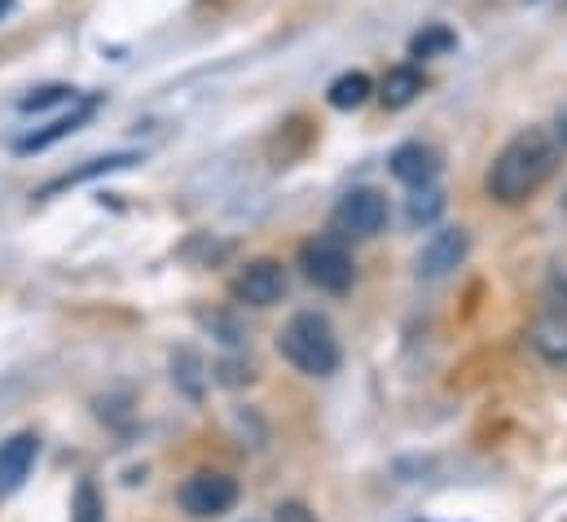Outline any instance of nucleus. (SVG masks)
I'll return each instance as SVG.
<instances>
[{
	"mask_svg": "<svg viewBox=\"0 0 567 522\" xmlns=\"http://www.w3.org/2000/svg\"><path fill=\"white\" fill-rule=\"evenodd\" d=\"M555 167H559V140L550 132L528 128L502 145V154L484 176V189L493 202L515 207V202H528L555 176Z\"/></svg>",
	"mask_w": 567,
	"mask_h": 522,
	"instance_id": "obj_1",
	"label": "nucleus"
},
{
	"mask_svg": "<svg viewBox=\"0 0 567 522\" xmlns=\"http://www.w3.org/2000/svg\"><path fill=\"white\" fill-rule=\"evenodd\" d=\"M278 347H282L286 361H290L299 374H308V378H326V374L339 369V338H334L330 321L317 316V312L290 316L282 338H278Z\"/></svg>",
	"mask_w": 567,
	"mask_h": 522,
	"instance_id": "obj_2",
	"label": "nucleus"
},
{
	"mask_svg": "<svg viewBox=\"0 0 567 522\" xmlns=\"http://www.w3.org/2000/svg\"><path fill=\"white\" fill-rule=\"evenodd\" d=\"M299 268H303V276H308L317 290H330V294H343V290L352 285V276H357L352 255H348L343 242H334V238L308 242V247L299 251Z\"/></svg>",
	"mask_w": 567,
	"mask_h": 522,
	"instance_id": "obj_3",
	"label": "nucleus"
},
{
	"mask_svg": "<svg viewBox=\"0 0 567 522\" xmlns=\"http://www.w3.org/2000/svg\"><path fill=\"white\" fill-rule=\"evenodd\" d=\"M334 233L339 238H374V233H383V225H388V198L379 194V189H352L339 207H334Z\"/></svg>",
	"mask_w": 567,
	"mask_h": 522,
	"instance_id": "obj_4",
	"label": "nucleus"
},
{
	"mask_svg": "<svg viewBox=\"0 0 567 522\" xmlns=\"http://www.w3.org/2000/svg\"><path fill=\"white\" fill-rule=\"evenodd\" d=\"M181 510L194 514V519H216L225 510H234L238 501V483L229 474H216V470H203V474H189L181 483Z\"/></svg>",
	"mask_w": 567,
	"mask_h": 522,
	"instance_id": "obj_5",
	"label": "nucleus"
},
{
	"mask_svg": "<svg viewBox=\"0 0 567 522\" xmlns=\"http://www.w3.org/2000/svg\"><path fill=\"white\" fill-rule=\"evenodd\" d=\"M234 299L247 303V307H274L286 294V272L278 260H256L247 263L238 276H234Z\"/></svg>",
	"mask_w": 567,
	"mask_h": 522,
	"instance_id": "obj_6",
	"label": "nucleus"
},
{
	"mask_svg": "<svg viewBox=\"0 0 567 522\" xmlns=\"http://www.w3.org/2000/svg\"><path fill=\"white\" fill-rule=\"evenodd\" d=\"M35 457H40V439L31 430H18L0 443V497H13L27 483Z\"/></svg>",
	"mask_w": 567,
	"mask_h": 522,
	"instance_id": "obj_7",
	"label": "nucleus"
},
{
	"mask_svg": "<svg viewBox=\"0 0 567 522\" xmlns=\"http://www.w3.org/2000/svg\"><path fill=\"white\" fill-rule=\"evenodd\" d=\"M466 233L462 229H440V233H431V242L423 247V255H419V272L423 276H444V272H453L457 263L466 260Z\"/></svg>",
	"mask_w": 567,
	"mask_h": 522,
	"instance_id": "obj_8",
	"label": "nucleus"
},
{
	"mask_svg": "<svg viewBox=\"0 0 567 522\" xmlns=\"http://www.w3.org/2000/svg\"><path fill=\"white\" fill-rule=\"evenodd\" d=\"M435 171H440V158H435V149H426V145H401V149L392 154V176L405 180V185H414V189L431 185Z\"/></svg>",
	"mask_w": 567,
	"mask_h": 522,
	"instance_id": "obj_9",
	"label": "nucleus"
},
{
	"mask_svg": "<svg viewBox=\"0 0 567 522\" xmlns=\"http://www.w3.org/2000/svg\"><path fill=\"white\" fill-rule=\"evenodd\" d=\"M93 111H97V102L89 97V102H80L71 115H62V119H53L44 132H31V136H22V140H13V149L18 154H35V149H49L53 140H62V136H71L75 128H84L89 119H93Z\"/></svg>",
	"mask_w": 567,
	"mask_h": 522,
	"instance_id": "obj_10",
	"label": "nucleus"
},
{
	"mask_svg": "<svg viewBox=\"0 0 567 522\" xmlns=\"http://www.w3.org/2000/svg\"><path fill=\"white\" fill-rule=\"evenodd\" d=\"M528 338H533V347H537V352H542L550 365H567V316H559V312H555V316L537 321Z\"/></svg>",
	"mask_w": 567,
	"mask_h": 522,
	"instance_id": "obj_11",
	"label": "nucleus"
},
{
	"mask_svg": "<svg viewBox=\"0 0 567 522\" xmlns=\"http://www.w3.org/2000/svg\"><path fill=\"white\" fill-rule=\"evenodd\" d=\"M419 93H423V71H419V66H396V71H388V80H383V106H388V111H405Z\"/></svg>",
	"mask_w": 567,
	"mask_h": 522,
	"instance_id": "obj_12",
	"label": "nucleus"
},
{
	"mask_svg": "<svg viewBox=\"0 0 567 522\" xmlns=\"http://www.w3.org/2000/svg\"><path fill=\"white\" fill-rule=\"evenodd\" d=\"M133 163H142L137 154H106V158H93L89 167H80V171H66V176H58L49 189H44V198L49 194H58V189H71V185H84V180H93V176H102V171H120V167H133Z\"/></svg>",
	"mask_w": 567,
	"mask_h": 522,
	"instance_id": "obj_13",
	"label": "nucleus"
},
{
	"mask_svg": "<svg viewBox=\"0 0 567 522\" xmlns=\"http://www.w3.org/2000/svg\"><path fill=\"white\" fill-rule=\"evenodd\" d=\"M370 93H374L370 75L348 71V75H339V80L330 84V106H334V111H357V106H365V97H370Z\"/></svg>",
	"mask_w": 567,
	"mask_h": 522,
	"instance_id": "obj_14",
	"label": "nucleus"
},
{
	"mask_svg": "<svg viewBox=\"0 0 567 522\" xmlns=\"http://www.w3.org/2000/svg\"><path fill=\"white\" fill-rule=\"evenodd\" d=\"M440 211H444V194H440L435 185L414 189V198H410V220H414V225H431V220H440Z\"/></svg>",
	"mask_w": 567,
	"mask_h": 522,
	"instance_id": "obj_15",
	"label": "nucleus"
},
{
	"mask_svg": "<svg viewBox=\"0 0 567 522\" xmlns=\"http://www.w3.org/2000/svg\"><path fill=\"white\" fill-rule=\"evenodd\" d=\"M457 44V35L449 31V27H426V31H419L414 35V58H431V53H444V49H453Z\"/></svg>",
	"mask_w": 567,
	"mask_h": 522,
	"instance_id": "obj_16",
	"label": "nucleus"
},
{
	"mask_svg": "<svg viewBox=\"0 0 567 522\" xmlns=\"http://www.w3.org/2000/svg\"><path fill=\"white\" fill-rule=\"evenodd\" d=\"M102 497H97V488L93 483H80L75 488V505H71V522H102Z\"/></svg>",
	"mask_w": 567,
	"mask_h": 522,
	"instance_id": "obj_17",
	"label": "nucleus"
},
{
	"mask_svg": "<svg viewBox=\"0 0 567 522\" xmlns=\"http://www.w3.org/2000/svg\"><path fill=\"white\" fill-rule=\"evenodd\" d=\"M66 97H75V88H66V84H49V88H35L31 97H22L18 111H22V115H31V111H49V106H58V102H66Z\"/></svg>",
	"mask_w": 567,
	"mask_h": 522,
	"instance_id": "obj_18",
	"label": "nucleus"
},
{
	"mask_svg": "<svg viewBox=\"0 0 567 522\" xmlns=\"http://www.w3.org/2000/svg\"><path fill=\"white\" fill-rule=\"evenodd\" d=\"M546 294H550L555 312H559V316H567V263H555V272H550V285H546Z\"/></svg>",
	"mask_w": 567,
	"mask_h": 522,
	"instance_id": "obj_19",
	"label": "nucleus"
},
{
	"mask_svg": "<svg viewBox=\"0 0 567 522\" xmlns=\"http://www.w3.org/2000/svg\"><path fill=\"white\" fill-rule=\"evenodd\" d=\"M278 519H282V522H312L303 510H299V505H282V510H278Z\"/></svg>",
	"mask_w": 567,
	"mask_h": 522,
	"instance_id": "obj_20",
	"label": "nucleus"
},
{
	"mask_svg": "<svg viewBox=\"0 0 567 522\" xmlns=\"http://www.w3.org/2000/svg\"><path fill=\"white\" fill-rule=\"evenodd\" d=\"M555 136H559V145H567V111H559V119H555Z\"/></svg>",
	"mask_w": 567,
	"mask_h": 522,
	"instance_id": "obj_21",
	"label": "nucleus"
},
{
	"mask_svg": "<svg viewBox=\"0 0 567 522\" xmlns=\"http://www.w3.org/2000/svg\"><path fill=\"white\" fill-rule=\"evenodd\" d=\"M9 9H13V0H0V18H4V13H9Z\"/></svg>",
	"mask_w": 567,
	"mask_h": 522,
	"instance_id": "obj_22",
	"label": "nucleus"
}]
</instances>
